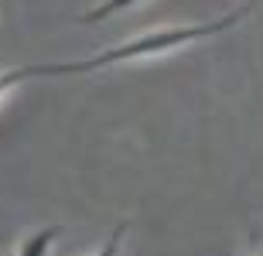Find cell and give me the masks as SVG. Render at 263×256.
<instances>
[{
  "mask_svg": "<svg viewBox=\"0 0 263 256\" xmlns=\"http://www.w3.org/2000/svg\"><path fill=\"white\" fill-rule=\"evenodd\" d=\"M62 236V226H48V229H38L34 236H28L24 243H21L17 256H45L48 253V246L55 243V239Z\"/></svg>",
  "mask_w": 263,
  "mask_h": 256,
  "instance_id": "2",
  "label": "cell"
},
{
  "mask_svg": "<svg viewBox=\"0 0 263 256\" xmlns=\"http://www.w3.org/2000/svg\"><path fill=\"white\" fill-rule=\"evenodd\" d=\"M123 232H127V222H117V226H113V232H109V239H106V246L99 249L96 256H117V249H120V239H123Z\"/></svg>",
  "mask_w": 263,
  "mask_h": 256,
  "instance_id": "5",
  "label": "cell"
},
{
  "mask_svg": "<svg viewBox=\"0 0 263 256\" xmlns=\"http://www.w3.org/2000/svg\"><path fill=\"white\" fill-rule=\"evenodd\" d=\"M260 256H263V253H260Z\"/></svg>",
  "mask_w": 263,
  "mask_h": 256,
  "instance_id": "6",
  "label": "cell"
},
{
  "mask_svg": "<svg viewBox=\"0 0 263 256\" xmlns=\"http://www.w3.org/2000/svg\"><path fill=\"white\" fill-rule=\"evenodd\" d=\"M256 7V0L243 4V7L229 10L226 17H215L209 24H188V28H164V31H151V34H140V38L127 41V45H117L109 51H99L86 62H62V65H31V75L34 79H48V75H79V72H96L106 69V65H117V62H134V58H147V55H164L171 48H181V45H192V41L212 38V34H222L233 24L250 14Z\"/></svg>",
  "mask_w": 263,
  "mask_h": 256,
  "instance_id": "1",
  "label": "cell"
},
{
  "mask_svg": "<svg viewBox=\"0 0 263 256\" xmlns=\"http://www.w3.org/2000/svg\"><path fill=\"white\" fill-rule=\"evenodd\" d=\"M28 79H34V75H31V65H28V69L0 72V96H4V92H10L14 86H21V82H28Z\"/></svg>",
  "mask_w": 263,
  "mask_h": 256,
  "instance_id": "4",
  "label": "cell"
},
{
  "mask_svg": "<svg viewBox=\"0 0 263 256\" xmlns=\"http://www.w3.org/2000/svg\"><path fill=\"white\" fill-rule=\"evenodd\" d=\"M130 4H137V0H106L103 7H96V10H89V14H82V24H96V21H106V17H113V14H120V10H127Z\"/></svg>",
  "mask_w": 263,
  "mask_h": 256,
  "instance_id": "3",
  "label": "cell"
}]
</instances>
